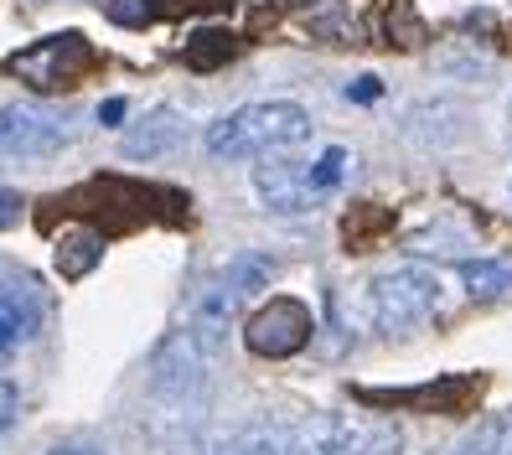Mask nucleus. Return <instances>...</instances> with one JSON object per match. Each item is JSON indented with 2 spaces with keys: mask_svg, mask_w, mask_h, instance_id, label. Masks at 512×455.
<instances>
[{
  "mask_svg": "<svg viewBox=\"0 0 512 455\" xmlns=\"http://www.w3.org/2000/svg\"><path fill=\"white\" fill-rule=\"evenodd\" d=\"M213 455H300V435H290L285 424H249V430L228 435Z\"/></svg>",
  "mask_w": 512,
  "mask_h": 455,
  "instance_id": "9d476101",
  "label": "nucleus"
},
{
  "mask_svg": "<svg viewBox=\"0 0 512 455\" xmlns=\"http://www.w3.org/2000/svg\"><path fill=\"white\" fill-rule=\"evenodd\" d=\"M182 140H187V119L182 114H176V109H150L140 125L125 130V140H119V145H125L130 161H161L166 150H176Z\"/></svg>",
  "mask_w": 512,
  "mask_h": 455,
  "instance_id": "1a4fd4ad",
  "label": "nucleus"
},
{
  "mask_svg": "<svg viewBox=\"0 0 512 455\" xmlns=\"http://www.w3.org/2000/svg\"><path fill=\"white\" fill-rule=\"evenodd\" d=\"M378 94H383L378 78H357V83L347 88V99H357V104H368V99H378Z\"/></svg>",
  "mask_w": 512,
  "mask_h": 455,
  "instance_id": "f3484780",
  "label": "nucleus"
},
{
  "mask_svg": "<svg viewBox=\"0 0 512 455\" xmlns=\"http://www.w3.org/2000/svg\"><path fill=\"white\" fill-rule=\"evenodd\" d=\"M311 130L316 125H311L306 104L259 99L207 125V156L213 161H269V156H285V150L306 145Z\"/></svg>",
  "mask_w": 512,
  "mask_h": 455,
  "instance_id": "f257e3e1",
  "label": "nucleus"
},
{
  "mask_svg": "<svg viewBox=\"0 0 512 455\" xmlns=\"http://www.w3.org/2000/svg\"><path fill=\"white\" fill-rule=\"evenodd\" d=\"M125 119V99H104L99 104V125H119Z\"/></svg>",
  "mask_w": 512,
  "mask_h": 455,
  "instance_id": "a211bd4d",
  "label": "nucleus"
},
{
  "mask_svg": "<svg viewBox=\"0 0 512 455\" xmlns=\"http://www.w3.org/2000/svg\"><path fill=\"white\" fill-rule=\"evenodd\" d=\"M461 280L476 300H497L512 295V259H466L461 264Z\"/></svg>",
  "mask_w": 512,
  "mask_h": 455,
  "instance_id": "9b49d317",
  "label": "nucleus"
},
{
  "mask_svg": "<svg viewBox=\"0 0 512 455\" xmlns=\"http://www.w3.org/2000/svg\"><path fill=\"white\" fill-rule=\"evenodd\" d=\"M11 419H16V383L0 378V435L11 430Z\"/></svg>",
  "mask_w": 512,
  "mask_h": 455,
  "instance_id": "2eb2a0df",
  "label": "nucleus"
},
{
  "mask_svg": "<svg viewBox=\"0 0 512 455\" xmlns=\"http://www.w3.org/2000/svg\"><path fill=\"white\" fill-rule=\"evenodd\" d=\"M42 321H47L42 290L26 280V275L0 269V357L32 347V342L42 337Z\"/></svg>",
  "mask_w": 512,
  "mask_h": 455,
  "instance_id": "6e6552de",
  "label": "nucleus"
},
{
  "mask_svg": "<svg viewBox=\"0 0 512 455\" xmlns=\"http://www.w3.org/2000/svg\"><path fill=\"white\" fill-rule=\"evenodd\" d=\"M21 218H26V197H21L16 187H0V233L16 228Z\"/></svg>",
  "mask_w": 512,
  "mask_h": 455,
  "instance_id": "4468645a",
  "label": "nucleus"
},
{
  "mask_svg": "<svg viewBox=\"0 0 512 455\" xmlns=\"http://www.w3.org/2000/svg\"><path fill=\"white\" fill-rule=\"evenodd\" d=\"M352 171V150L347 145H326L316 161H285L269 156L254 171V192L269 212H311L316 202H326L331 192L347 181Z\"/></svg>",
  "mask_w": 512,
  "mask_h": 455,
  "instance_id": "f03ea898",
  "label": "nucleus"
},
{
  "mask_svg": "<svg viewBox=\"0 0 512 455\" xmlns=\"http://www.w3.org/2000/svg\"><path fill=\"white\" fill-rule=\"evenodd\" d=\"M363 306H368V326H378V331H409V326H419L440 306V275H430V269H419V264L388 269V275H378L368 285Z\"/></svg>",
  "mask_w": 512,
  "mask_h": 455,
  "instance_id": "20e7f679",
  "label": "nucleus"
},
{
  "mask_svg": "<svg viewBox=\"0 0 512 455\" xmlns=\"http://www.w3.org/2000/svg\"><path fill=\"white\" fill-rule=\"evenodd\" d=\"M404 430L383 414H316L300 430V455H399Z\"/></svg>",
  "mask_w": 512,
  "mask_h": 455,
  "instance_id": "7ed1b4c3",
  "label": "nucleus"
},
{
  "mask_svg": "<svg viewBox=\"0 0 512 455\" xmlns=\"http://www.w3.org/2000/svg\"><path fill=\"white\" fill-rule=\"evenodd\" d=\"M109 16H114V21L140 26V21H145V6H140V0H109Z\"/></svg>",
  "mask_w": 512,
  "mask_h": 455,
  "instance_id": "dca6fc26",
  "label": "nucleus"
},
{
  "mask_svg": "<svg viewBox=\"0 0 512 455\" xmlns=\"http://www.w3.org/2000/svg\"><path fill=\"white\" fill-rule=\"evenodd\" d=\"M83 63H88V42L78 32H63V37H47L37 47H26V52H11L6 73L32 83V88H63Z\"/></svg>",
  "mask_w": 512,
  "mask_h": 455,
  "instance_id": "0eeeda50",
  "label": "nucleus"
},
{
  "mask_svg": "<svg viewBox=\"0 0 512 455\" xmlns=\"http://www.w3.org/2000/svg\"><path fill=\"white\" fill-rule=\"evenodd\" d=\"M99 259H104V238L99 233H68L63 244H57V269H63V280H83Z\"/></svg>",
  "mask_w": 512,
  "mask_h": 455,
  "instance_id": "ddd939ff",
  "label": "nucleus"
},
{
  "mask_svg": "<svg viewBox=\"0 0 512 455\" xmlns=\"http://www.w3.org/2000/svg\"><path fill=\"white\" fill-rule=\"evenodd\" d=\"M311 311L290 295H275L269 306H259L249 321H244V342L254 357H295L300 347L311 342Z\"/></svg>",
  "mask_w": 512,
  "mask_h": 455,
  "instance_id": "423d86ee",
  "label": "nucleus"
},
{
  "mask_svg": "<svg viewBox=\"0 0 512 455\" xmlns=\"http://www.w3.org/2000/svg\"><path fill=\"white\" fill-rule=\"evenodd\" d=\"M52 455H104L99 445H83V440H68V445H57Z\"/></svg>",
  "mask_w": 512,
  "mask_h": 455,
  "instance_id": "6ab92c4d",
  "label": "nucleus"
},
{
  "mask_svg": "<svg viewBox=\"0 0 512 455\" xmlns=\"http://www.w3.org/2000/svg\"><path fill=\"white\" fill-rule=\"evenodd\" d=\"M445 455H512V414L481 419L466 440H456Z\"/></svg>",
  "mask_w": 512,
  "mask_h": 455,
  "instance_id": "f8f14e48",
  "label": "nucleus"
},
{
  "mask_svg": "<svg viewBox=\"0 0 512 455\" xmlns=\"http://www.w3.org/2000/svg\"><path fill=\"white\" fill-rule=\"evenodd\" d=\"M78 114L57 109V104H37L21 99L0 109V161H37V156H57L73 140Z\"/></svg>",
  "mask_w": 512,
  "mask_h": 455,
  "instance_id": "39448f33",
  "label": "nucleus"
}]
</instances>
